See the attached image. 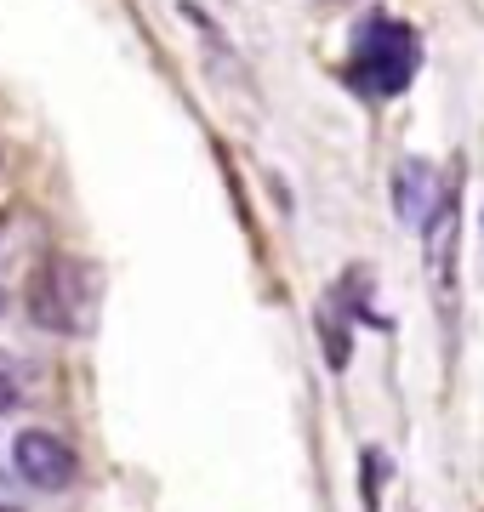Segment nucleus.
<instances>
[{
	"label": "nucleus",
	"instance_id": "obj_1",
	"mask_svg": "<svg viewBox=\"0 0 484 512\" xmlns=\"http://www.w3.org/2000/svg\"><path fill=\"white\" fill-rule=\"evenodd\" d=\"M416 63H422V46L399 18H371L354 40V57H348V80H354L365 97H399L416 80Z\"/></svg>",
	"mask_w": 484,
	"mask_h": 512
},
{
	"label": "nucleus",
	"instance_id": "obj_2",
	"mask_svg": "<svg viewBox=\"0 0 484 512\" xmlns=\"http://www.w3.org/2000/svg\"><path fill=\"white\" fill-rule=\"evenodd\" d=\"M86 268L69 256H40L29 274V319L52 336H80L92 319V285Z\"/></svg>",
	"mask_w": 484,
	"mask_h": 512
},
{
	"label": "nucleus",
	"instance_id": "obj_3",
	"mask_svg": "<svg viewBox=\"0 0 484 512\" xmlns=\"http://www.w3.org/2000/svg\"><path fill=\"white\" fill-rule=\"evenodd\" d=\"M12 467L18 478H29L35 490H69L75 484V450L57 439V433H40V427H23L12 439Z\"/></svg>",
	"mask_w": 484,
	"mask_h": 512
},
{
	"label": "nucleus",
	"instance_id": "obj_4",
	"mask_svg": "<svg viewBox=\"0 0 484 512\" xmlns=\"http://www.w3.org/2000/svg\"><path fill=\"white\" fill-rule=\"evenodd\" d=\"M456 234H462V205L456 194H439V211L428 217V279L445 319L456 313Z\"/></svg>",
	"mask_w": 484,
	"mask_h": 512
},
{
	"label": "nucleus",
	"instance_id": "obj_5",
	"mask_svg": "<svg viewBox=\"0 0 484 512\" xmlns=\"http://www.w3.org/2000/svg\"><path fill=\"white\" fill-rule=\"evenodd\" d=\"M433 194H439L433 165L410 160L405 171H399V211H405V217H433V211H439V205H433Z\"/></svg>",
	"mask_w": 484,
	"mask_h": 512
},
{
	"label": "nucleus",
	"instance_id": "obj_6",
	"mask_svg": "<svg viewBox=\"0 0 484 512\" xmlns=\"http://www.w3.org/2000/svg\"><path fill=\"white\" fill-rule=\"evenodd\" d=\"M12 404H18V387H12V382H6V376H0V416H6Z\"/></svg>",
	"mask_w": 484,
	"mask_h": 512
},
{
	"label": "nucleus",
	"instance_id": "obj_7",
	"mask_svg": "<svg viewBox=\"0 0 484 512\" xmlns=\"http://www.w3.org/2000/svg\"><path fill=\"white\" fill-rule=\"evenodd\" d=\"M0 313H6V291H0Z\"/></svg>",
	"mask_w": 484,
	"mask_h": 512
},
{
	"label": "nucleus",
	"instance_id": "obj_8",
	"mask_svg": "<svg viewBox=\"0 0 484 512\" xmlns=\"http://www.w3.org/2000/svg\"><path fill=\"white\" fill-rule=\"evenodd\" d=\"M0 512H18V507H6V501H0Z\"/></svg>",
	"mask_w": 484,
	"mask_h": 512
}]
</instances>
